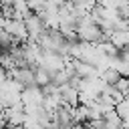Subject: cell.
I'll list each match as a JSON object with an SVG mask.
<instances>
[{
  "label": "cell",
  "instance_id": "6da1fadb",
  "mask_svg": "<svg viewBox=\"0 0 129 129\" xmlns=\"http://www.w3.org/2000/svg\"><path fill=\"white\" fill-rule=\"evenodd\" d=\"M12 77H14V83H16L18 87H22V89H26V87H34V85H36L34 71L28 69V67H18V69L14 71Z\"/></svg>",
  "mask_w": 129,
  "mask_h": 129
},
{
  "label": "cell",
  "instance_id": "7a4b0ae2",
  "mask_svg": "<svg viewBox=\"0 0 129 129\" xmlns=\"http://www.w3.org/2000/svg\"><path fill=\"white\" fill-rule=\"evenodd\" d=\"M119 79H121V73H119L115 67H109V69H105V71L101 73V81H103L105 85H115Z\"/></svg>",
  "mask_w": 129,
  "mask_h": 129
}]
</instances>
